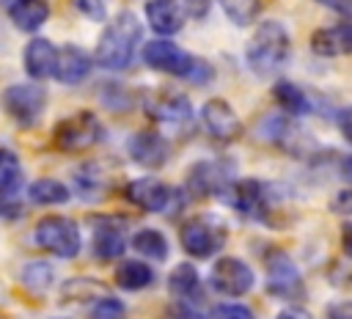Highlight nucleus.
<instances>
[{"label": "nucleus", "mask_w": 352, "mask_h": 319, "mask_svg": "<svg viewBox=\"0 0 352 319\" xmlns=\"http://www.w3.org/2000/svg\"><path fill=\"white\" fill-rule=\"evenodd\" d=\"M140 36H143L140 19L132 11H118L107 22V28L99 33V41H96V50H94L96 66H102L107 72L126 69L132 63V58H135Z\"/></svg>", "instance_id": "nucleus-1"}, {"label": "nucleus", "mask_w": 352, "mask_h": 319, "mask_svg": "<svg viewBox=\"0 0 352 319\" xmlns=\"http://www.w3.org/2000/svg\"><path fill=\"white\" fill-rule=\"evenodd\" d=\"M69 3H72V8H74L77 14H82V16L91 19V22H102V19L107 16L104 0H69Z\"/></svg>", "instance_id": "nucleus-32"}, {"label": "nucleus", "mask_w": 352, "mask_h": 319, "mask_svg": "<svg viewBox=\"0 0 352 319\" xmlns=\"http://www.w3.org/2000/svg\"><path fill=\"white\" fill-rule=\"evenodd\" d=\"M146 19H148L151 30L160 33V38H168L184 28L187 14L182 11V6L176 0H148L146 3Z\"/></svg>", "instance_id": "nucleus-19"}, {"label": "nucleus", "mask_w": 352, "mask_h": 319, "mask_svg": "<svg viewBox=\"0 0 352 319\" xmlns=\"http://www.w3.org/2000/svg\"><path fill=\"white\" fill-rule=\"evenodd\" d=\"M91 58L80 44H63L58 50V63H55V80L63 85H77L88 77L91 72Z\"/></svg>", "instance_id": "nucleus-18"}, {"label": "nucleus", "mask_w": 352, "mask_h": 319, "mask_svg": "<svg viewBox=\"0 0 352 319\" xmlns=\"http://www.w3.org/2000/svg\"><path fill=\"white\" fill-rule=\"evenodd\" d=\"M289 55H292V38L278 19H264L253 30L245 47V60L256 77H272L275 72L283 69Z\"/></svg>", "instance_id": "nucleus-2"}, {"label": "nucleus", "mask_w": 352, "mask_h": 319, "mask_svg": "<svg viewBox=\"0 0 352 319\" xmlns=\"http://www.w3.org/2000/svg\"><path fill=\"white\" fill-rule=\"evenodd\" d=\"M275 319H314V316H311L305 308H283Z\"/></svg>", "instance_id": "nucleus-38"}, {"label": "nucleus", "mask_w": 352, "mask_h": 319, "mask_svg": "<svg viewBox=\"0 0 352 319\" xmlns=\"http://www.w3.org/2000/svg\"><path fill=\"white\" fill-rule=\"evenodd\" d=\"M168 292L173 294L176 302H192L198 305L204 300V292H201V278H198V270L192 264H176L173 272L168 275Z\"/></svg>", "instance_id": "nucleus-21"}, {"label": "nucleus", "mask_w": 352, "mask_h": 319, "mask_svg": "<svg viewBox=\"0 0 352 319\" xmlns=\"http://www.w3.org/2000/svg\"><path fill=\"white\" fill-rule=\"evenodd\" d=\"M179 6H182V11L187 14V16H206V11H209V0H176Z\"/></svg>", "instance_id": "nucleus-34"}, {"label": "nucleus", "mask_w": 352, "mask_h": 319, "mask_svg": "<svg viewBox=\"0 0 352 319\" xmlns=\"http://www.w3.org/2000/svg\"><path fill=\"white\" fill-rule=\"evenodd\" d=\"M217 3H220L223 14L239 28L250 25L261 11V0H217Z\"/></svg>", "instance_id": "nucleus-28"}, {"label": "nucleus", "mask_w": 352, "mask_h": 319, "mask_svg": "<svg viewBox=\"0 0 352 319\" xmlns=\"http://www.w3.org/2000/svg\"><path fill=\"white\" fill-rule=\"evenodd\" d=\"M195 58L198 55H190L184 52L179 44L168 41V38H154L143 47V63L154 72H165V74H173V77H182L187 80L192 66H195Z\"/></svg>", "instance_id": "nucleus-9"}, {"label": "nucleus", "mask_w": 352, "mask_h": 319, "mask_svg": "<svg viewBox=\"0 0 352 319\" xmlns=\"http://www.w3.org/2000/svg\"><path fill=\"white\" fill-rule=\"evenodd\" d=\"M311 50L322 58H336V55L352 52V22L314 30L311 33Z\"/></svg>", "instance_id": "nucleus-20"}, {"label": "nucleus", "mask_w": 352, "mask_h": 319, "mask_svg": "<svg viewBox=\"0 0 352 319\" xmlns=\"http://www.w3.org/2000/svg\"><path fill=\"white\" fill-rule=\"evenodd\" d=\"M231 204L239 214L261 223H272V192L261 179H239L231 184Z\"/></svg>", "instance_id": "nucleus-8"}, {"label": "nucleus", "mask_w": 352, "mask_h": 319, "mask_svg": "<svg viewBox=\"0 0 352 319\" xmlns=\"http://www.w3.org/2000/svg\"><path fill=\"white\" fill-rule=\"evenodd\" d=\"M124 195L132 206L143 209V212H165L168 204H170V187L154 176H140V179H132L126 182L124 187Z\"/></svg>", "instance_id": "nucleus-13"}, {"label": "nucleus", "mask_w": 352, "mask_h": 319, "mask_svg": "<svg viewBox=\"0 0 352 319\" xmlns=\"http://www.w3.org/2000/svg\"><path fill=\"white\" fill-rule=\"evenodd\" d=\"M104 135L102 121L91 110H77L66 118H60L52 129V143L63 154H85L94 148Z\"/></svg>", "instance_id": "nucleus-4"}, {"label": "nucleus", "mask_w": 352, "mask_h": 319, "mask_svg": "<svg viewBox=\"0 0 352 319\" xmlns=\"http://www.w3.org/2000/svg\"><path fill=\"white\" fill-rule=\"evenodd\" d=\"M338 170L346 182H352V154H341L338 157Z\"/></svg>", "instance_id": "nucleus-40"}, {"label": "nucleus", "mask_w": 352, "mask_h": 319, "mask_svg": "<svg viewBox=\"0 0 352 319\" xmlns=\"http://www.w3.org/2000/svg\"><path fill=\"white\" fill-rule=\"evenodd\" d=\"M126 151H129L132 162H138L140 168H148V170L162 168V165L168 162V157H170L168 140H165L160 132H146V129H143V132H135V135L129 138Z\"/></svg>", "instance_id": "nucleus-15"}, {"label": "nucleus", "mask_w": 352, "mask_h": 319, "mask_svg": "<svg viewBox=\"0 0 352 319\" xmlns=\"http://www.w3.org/2000/svg\"><path fill=\"white\" fill-rule=\"evenodd\" d=\"M316 3H322L324 8H330V11H352V0H316Z\"/></svg>", "instance_id": "nucleus-39"}, {"label": "nucleus", "mask_w": 352, "mask_h": 319, "mask_svg": "<svg viewBox=\"0 0 352 319\" xmlns=\"http://www.w3.org/2000/svg\"><path fill=\"white\" fill-rule=\"evenodd\" d=\"M94 223V239H91V250L99 261H116L124 256L126 250V239L121 226H113L110 217H91Z\"/></svg>", "instance_id": "nucleus-17"}, {"label": "nucleus", "mask_w": 352, "mask_h": 319, "mask_svg": "<svg viewBox=\"0 0 352 319\" xmlns=\"http://www.w3.org/2000/svg\"><path fill=\"white\" fill-rule=\"evenodd\" d=\"M22 182V162L11 148H0V195H11Z\"/></svg>", "instance_id": "nucleus-27"}, {"label": "nucleus", "mask_w": 352, "mask_h": 319, "mask_svg": "<svg viewBox=\"0 0 352 319\" xmlns=\"http://www.w3.org/2000/svg\"><path fill=\"white\" fill-rule=\"evenodd\" d=\"M146 116L160 124H184L192 118V104L184 94L154 91L146 96Z\"/></svg>", "instance_id": "nucleus-14"}, {"label": "nucleus", "mask_w": 352, "mask_h": 319, "mask_svg": "<svg viewBox=\"0 0 352 319\" xmlns=\"http://www.w3.org/2000/svg\"><path fill=\"white\" fill-rule=\"evenodd\" d=\"M201 121H204L206 132L220 143H234L236 138H242V121H239L236 110L220 96H212L204 102Z\"/></svg>", "instance_id": "nucleus-11"}, {"label": "nucleus", "mask_w": 352, "mask_h": 319, "mask_svg": "<svg viewBox=\"0 0 352 319\" xmlns=\"http://www.w3.org/2000/svg\"><path fill=\"white\" fill-rule=\"evenodd\" d=\"M327 319H352V300L333 302V305L327 308Z\"/></svg>", "instance_id": "nucleus-35"}, {"label": "nucleus", "mask_w": 352, "mask_h": 319, "mask_svg": "<svg viewBox=\"0 0 352 319\" xmlns=\"http://www.w3.org/2000/svg\"><path fill=\"white\" fill-rule=\"evenodd\" d=\"M226 239H228L226 223H223L217 214H209V212L192 214V217L184 220L182 228H179L182 250H184L187 256L198 258V261L212 258L214 253H220L223 245H226Z\"/></svg>", "instance_id": "nucleus-3"}, {"label": "nucleus", "mask_w": 352, "mask_h": 319, "mask_svg": "<svg viewBox=\"0 0 352 319\" xmlns=\"http://www.w3.org/2000/svg\"><path fill=\"white\" fill-rule=\"evenodd\" d=\"M341 250L352 258V220L341 226Z\"/></svg>", "instance_id": "nucleus-37"}, {"label": "nucleus", "mask_w": 352, "mask_h": 319, "mask_svg": "<svg viewBox=\"0 0 352 319\" xmlns=\"http://www.w3.org/2000/svg\"><path fill=\"white\" fill-rule=\"evenodd\" d=\"M253 283H256L253 270L236 256L217 258L212 272H209V286L223 297H242L253 289Z\"/></svg>", "instance_id": "nucleus-10"}, {"label": "nucleus", "mask_w": 352, "mask_h": 319, "mask_svg": "<svg viewBox=\"0 0 352 319\" xmlns=\"http://www.w3.org/2000/svg\"><path fill=\"white\" fill-rule=\"evenodd\" d=\"M264 267H267V292L278 300H300L305 294V283L302 275L297 270V264L292 261L289 253L272 248L264 256Z\"/></svg>", "instance_id": "nucleus-7"}, {"label": "nucleus", "mask_w": 352, "mask_h": 319, "mask_svg": "<svg viewBox=\"0 0 352 319\" xmlns=\"http://www.w3.org/2000/svg\"><path fill=\"white\" fill-rule=\"evenodd\" d=\"M33 239L41 250L58 256V258H74L82 248V236H80V226L72 217L63 214H47L36 223L33 228Z\"/></svg>", "instance_id": "nucleus-5"}, {"label": "nucleus", "mask_w": 352, "mask_h": 319, "mask_svg": "<svg viewBox=\"0 0 352 319\" xmlns=\"http://www.w3.org/2000/svg\"><path fill=\"white\" fill-rule=\"evenodd\" d=\"M91 319H126V305L118 297L104 294L91 305Z\"/></svg>", "instance_id": "nucleus-30"}, {"label": "nucleus", "mask_w": 352, "mask_h": 319, "mask_svg": "<svg viewBox=\"0 0 352 319\" xmlns=\"http://www.w3.org/2000/svg\"><path fill=\"white\" fill-rule=\"evenodd\" d=\"M349 283H352V278H349Z\"/></svg>", "instance_id": "nucleus-41"}, {"label": "nucleus", "mask_w": 352, "mask_h": 319, "mask_svg": "<svg viewBox=\"0 0 352 319\" xmlns=\"http://www.w3.org/2000/svg\"><path fill=\"white\" fill-rule=\"evenodd\" d=\"M338 129H341V135L352 143V107H341V110H338Z\"/></svg>", "instance_id": "nucleus-36"}, {"label": "nucleus", "mask_w": 352, "mask_h": 319, "mask_svg": "<svg viewBox=\"0 0 352 319\" xmlns=\"http://www.w3.org/2000/svg\"><path fill=\"white\" fill-rule=\"evenodd\" d=\"M69 187L58 179H36L30 187H28V198L33 204H41V206H52V204H63L69 201Z\"/></svg>", "instance_id": "nucleus-26"}, {"label": "nucleus", "mask_w": 352, "mask_h": 319, "mask_svg": "<svg viewBox=\"0 0 352 319\" xmlns=\"http://www.w3.org/2000/svg\"><path fill=\"white\" fill-rule=\"evenodd\" d=\"M209 319H256V316H253V311H250L248 305H242V302H220V305L212 308Z\"/></svg>", "instance_id": "nucleus-31"}, {"label": "nucleus", "mask_w": 352, "mask_h": 319, "mask_svg": "<svg viewBox=\"0 0 352 319\" xmlns=\"http://www.w3.org/2000/svg\"><path fill=\"white\" fill-rule=\"evenodd\" d=\"M151 283H154V270L146 261L126 258L116 270V286H121L126 292H140V289H148Z\"/></svg>", "instance_id": "nucleus-24"}, {"label": "nucleus", "mask_w": 352, "mask_h": 319, "mask_svg": "<svg viewBox=\"0 0 352 319\" xmlns=\"http://www.w3.org/2000/svg\"><path fill=\"white\" fill-rule=\"evenodd\" d=\"M52 267L47 264V261H30V264H25L22 267V283L30 289V292H44L50 283H52Z\"/></svg>", "instance_id": "nucleus-29"}, {"label": "nucleus", "mask_w": 352, "mask_h": 319, "mask_svg": "<svg viewBox=\"0 0 352 319\" xmlns=\"http://www.w3.org/2000/svg\"><path fill=\"white\" fill-rule=\"evenodd\" d=\"M8 19L22 33H36L50 19V3L47 0H14L8 6Z\"/></svg>", "instance_id": "nucleus-22"}, {"label": "nucleus", "mask_w": 352, "mask_h": 319, "mask_svg": "<svg viewBox=\"0 0 352 319\" xmlns=\"http://www.w3.org/2000/svg\"><path fill=\"white\" fill-rule=\"evenodd\" d=\"M272 99L278 102V107L286 113V116H305V113H311V102H308V94L300 88V85H294V82H289V80H278L275 85H272Z\"/></svg>", "instance_id": "nucleus-23"}, {"label": "nucleus", "mask_w": 352, "mask_h": 319, "mask_svg": "<svg viewBox=\"0 0 352 319\" xmlns=\"http://www.w3.org/2000/svg\"><path fill=\"white\" fill-rule=\"evenodd\" d=\"M187 187L192 190V195H217L231 190V168L214 160H201L190 168L187 173Z\"/></svg>", "instance_id": "nucleus-12"}, {"label": "nucleus", "mask_w": 352, "mask_h": 319, "mask_svg": "<svg viewBox=\"0 0 352 319\" xmlns=\"http://www.w3.org/2000/svg\"><path fill=\"white\" fill-rule=\"evenodd\" d=\"M330 212L336 214H352V190H341L330 198Z\"/></svg>", "instance_id": "nucleus-33"}, {"label": "nucleus", "mask_w": 352, "mask_h": 319, "mask_svg": "<svg viewBox=\"0 0 352 319\" xmlns=\"http://www.w3.org/2000/svg\"><path fill=\"white\" fill-rule=\"evenodd\" d=\"M55 63H58V47L44 38V36H36L25 44L22 50V66L28 72V77L36 82V80H50L55 77Z\"/></svg>", "instance_id": "nucleus-16"}, {"label": "nucleus", "mask_w": 352, "mask_h": 319, "mask_svg": "<svg viewBox=\"0 0 352 319\" xmlns=\"http://www.w3.org/2000/svg\"><path fill=\"white\" fill-rule=\"evenodd\" d=\"M44 104H47V94L36 82H14L0 94V107L19 126H33L44 113Z\"/></svg>", "instance_id": "nucleus-6"}, {"label": "nucleus", "mask_w": 352, "mask_h": 319, "mask_svg": "<svg viewBox=\"0 0 352 319\" xmlns=\"http://www.w3.org/2000/svg\"><path fill=\"white\" fill-rule=\"evenodd\" d=\"M132 250L148 261H165L168 258V239L160 228H140L132 236Z\"/></svg>", "instance_id": "nucleus-25"}]
</instances>
